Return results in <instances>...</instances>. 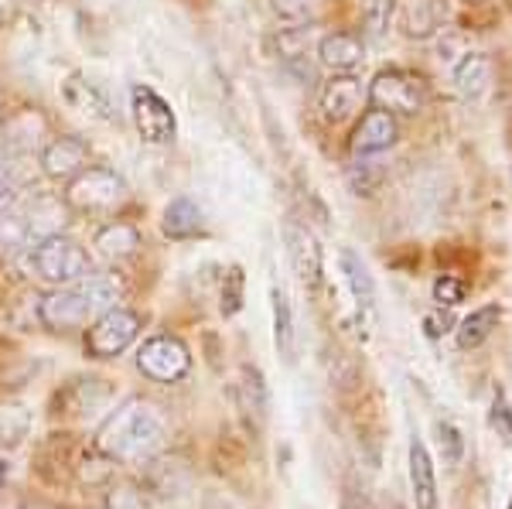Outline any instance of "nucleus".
<instances>
[{"mask_svg": "<svg viewBox=\"0 0 512 509\" xmlns=\"http://www.w3.org/2000/svg\"><path fill=\"white\" fill-rule=\"evenodd\" d=\"M164 448V421L147 400L130 397L106 417L96 434V451L110 462L123 465H147Z\"/></svg>", "mask_w": 512, "mask_h": 509, "instance_id": "1", "label": "nucleus"}, {"mask_svg": "<svg viewBox=\"0 0 512 509\" xmlns=\"http://www.w3.org/2000/svg\"><path fill=\"white\" fill-rule=\"evenodd\" d=\"M120 298H123V287L117 277L89 274L86 281L55 287L52 294H45L38 301V322L48 332H72V328L89 325L103 311L117 308Z\"/></svg>", "mask_w": 512, "mask_h": 509, "instance_id": "2", "label": "nucleus"}, {"mask_svg": "<svg viewBox=\"0 0 512 509\" xmlns=\"http://www.w3.org/2000/svg\"><path fill=\"white\" fill-rule=\"evenodd\" d=\"M31 270H35L38 281L52 287H69L76 281H86L89 274H96L93 257H89L86 246L62 233L35 240V246H31Z\"/></svg>", "mask_w": 512, "mask_h": 509, "instance_id": "3", "label": "nucleus"}, {"mask_svg": "<svg viewBox=\"0 0 512 509\" xmlns=\"http://www.w3.org/2000/svg\"><path fill=\"white\" fill-rule=\"evenodd\" d=\"M127 199V182L120 171L106 168V164H86L76 178H69L65 188V202L79 212H110Z\"/></svg>", "mask_w": 512, "mask_h": 509, "instance_id": "4", "label": "nucleus"}, {"mask_svg": "<svg viewBox=\"0 0 512 509\" xmlns=\"http://www.w3.org/2000/svg\"><path fill=\"white\" fill-rule=\"evenodd\" d=\"M140 335V315L130 308H110L86 328V356L89 359H117Z\"/></svg>", "mask_w": 512, "mask_h": 509, "instance_id": "5", "label": "nucleus"}, {"mask_svg": "<svg viewBox=\"0 0 512 509\" xmlns=\"http://www.w3.org/2000/svg\"><path fill=\"white\" fill-rule=\"evenodd\" d=\"M137 369L151 383L171 387V383L188 376V369H192V352H188V346L178 335H151V339L137 349Z\"/></svg>", "mask_w": 512, "mask_h": 509, "instance_id": "6", "label": "nucleus"}, {"mask_svg": "<svg viewBox=\"0 0 512 509\" xmlns=\"http://www.w3.org/2000/svg\"><path fill=\"white\" fill-rule=\"evenodd\" d=\"M369 103L393 117H414L424 110V82L403 69H383L369 82Z\"/></svg>", "mask_w": 512, "mask_h": 509, "instance_id": "7", "label": "nucleus"}, {"mask_svg": "<svg viewBox=\"0 0 512 509\" xmlns=\"http://www.w3.org/2000/svg\"><path fill=\"white\" fill-rule=\"evenodd\" d=\"M130 117H134L140 141H147V144H171L175 141V134H178L175 110H171L168 100L154 93L151 86L130 89Z\"/></svg>", "mask_w": 512, "mask_h": 509, "instance_id": "8", "label": "nucleus"}, {"mask_svg": "<svg viewBox=\"0 0 512 509\" xmlns=\"http://www.w3.org/2000/svg\"><path fill=\"white\" fill-rule=\"evenodd\" d=\"M280 236H284V250H287V260H291L297 281H301V287L308 294H315L321 287V270H325L318 236L294 216H287L284 223H280Z\"/></svg>", "mask_w": 512, "mask_h": 509, "instance_id": "9", "label": "nucleus"}, {"mask_svg": "<svg viewBox=\"0 0 512 509\" xmlns=\"http://www.w3.org/2000/svg\"><path fill=\"white\" fill-rule=\"evenodd\" d=\"M86 164H89V144L76 134L52 137V141L41 147V171H45L52 182H69Z\"/></svg>", "mask_w": 512, "mask_h": 509, "instance_id": "10", "label": "nucleus"}, {"mask_svg": "<svg viewBox=\"0 0 512 509\" xmlns=\"http://www.w3.org/2000/svg\"><path fill=\"white\" fill-rule=\"evenodd\" d=\"M396 137H400V123H396V117L373 106V110H366L362 113V120L355 123L349 147H352L355 158H373V154L393 147Z\"/></svg>", "mask_w": 512, "mask_h": 509, "instance_id": "11", "label": "nucleus"}, {"mask_svg": "<svg viewBox=\"0 0 512 509\" xmlns=\"http://www.w3.org/2000/svg\"><path fill=\"white\" fill-rule=\"evenodd\" d=\"M448 0H400L396 4V24L407 38L427 41L448 21Z\"/></svg>", "mask_w": 512, "mask_h": 509, "instance_id": "12", "label": "nucleus"}, {"mask_svg": "<svg viewBox=\"0 0 512 509\" xmlns=\"http://www.w3.org/2000/svg\"><path fill=\"white\" fill-rule=\"evenodd\" d=\"M362 110V79L335 72L321 89V117L328 123H345Z\"/></svg>", "mask_w": 512, "mask_h": 509, "instance_id": "13", "label": "nucleus"}, {"mask_svg": "<svg viewBox=\"0 0 512 509\" xmlns=\"http://www.w3.org/2000/svg\"><path fill=\"white\" fill-rule=\"evenodd\" d=\"M62 100L89 120L110 123L113 117H117V113H113L110 96H106V89L96 86L93 79H86L82 72H72V76L62 82Z\"/></svg>", "mask_w": 512, "mask_h": 509, "instance_id": "14", "label": "nucleus"}, {"mask_svg": "<svg viewBox=\"0 0 512 509\" xmlns=\"http://www.w3.org/2000/svg\"><path fill=\"white\" fill-rule=\"evenodd\" d=\"M342 274H345V284H349V291H352L359 325L369 332L376 322V281H373V274H369L366 264H362L352 250H342Z\"/></svg>", "mask_w": 512, "mask_h": 509, "instance_id": "15", "label": "nucleus"}, {"mask_svg": "<svg viewBox=\"0 0 512 509\" xmlns=\"http://www.w3.org/2000/svg\"><path fill=\"white\" fill-rule=\"evenodd\" d=\"M410 492H414V506L417 509H441V492H437V472H434V458L427 445L420 438L410 441Z\"/></svg>", "mask_w": 512, "mask_h": 509, "instance_id": "16", "label": "nucleus"}, {"mask_svg": "<svg viewBox=\"0 0 512 509\" xmlns=\"http://www.w3.org/2000/svg\"><path fill=\"white\" fill-rule=\"evenodd\" d=\"M318 59H321V65H328L332 72H349L362 59H366V45H362L359 35H349V31H332V35H325L318 41Z\"/></svg>", "mask_w": 512, "mask_h": 509, "instance_id": "17", "label": "nucleus"}, {"mask_svg": "<svg viewBox=\"0 0 512 509\" xmlns=\"http://www.w3.org/2000/svg\"><path fill=\"white\" fill-rule=\"evenodd\" d=\"M161 233L168 240H195V236L205 233V216L202 209L192 199H175L164 205V216H161Z\"/></svg>", "mask_w": 512, "mask_h": 509, "instance_id": "18", "label": "nucleus"}, {"mask_svg": "<svg viewBox=\"0 0 512 509\" xmlns=\"http://www.w3.org/2000/svg\"><path fill=\"white\" fill-rule=\"evenodd\" d=\"M502 322V305H482L475 308L468 318H461V325L454 328V342H458L461 352H472L478 346L492 339V332Z\"/></svg>", "mask_w": 512, "mask_h": 509, "instance_id": "19", "label": "nucleus"}, {"mask_svg": "<svg viewBox=\"0 0 512 509\" xmlns=\"http://www.w3.org/2000/svg\"><path fill=\"white\" fill-rule=\"evenodd\" d=\"M492 82V62L485 52H465V59L454 65V89L465 100H478Z\"/></svg>", "mask_w": 512, "mask_h": 509, "instance_id": "20", "label": "nucleus"}, {"mask_svg": "<svg viewBox=\"0 0 512 509\" xmlns=\"http://www.w3.org/2000/svg\"><path fill=\"white\" fill-rule=\"evenodd\" d=\"M270 308H274V346L284 363H294L297 356V328H294V311L291 301L280 287H270Z\"/></svg>", "mask_w": 512, "mask_h": 509, "instance_id": "21", "label": "nucleus"}, {"mask_svg": "<svg viewBox=\"0 0 512 509\" xmlns=\"http://www.w3.org/2000/svg\"><path fill=\"white\" fill-rule=\"evenodd\" d=\"M93 246L106 260H123L140 246V233L130 223H106L96 229Z\"/></svg>", "mask_w": 512, "mask_h": 509, "instance_id": "22", "label": "nucleus"}, {"mask_svg": "<svg viewBox=\"0 0 512 509\" xmlns=\"http://www.w3.org/2000/svg\"><path fill=\"white\" fill-rule=\"evenodd\" d=\"M239 404H243L246 414H256V421H263L267 417V383H263V373L253 366L243 369V383H239Z\"/></svg>", "mask_w": 512, "mask_h": 509, "instance_id": "23", "label": "nucleus"}, {"mask_svg": "<svg viewBox=\"0 0 512 509\" xmlns=\"http://www.w3.org/2000/svg\"><path fill=\"white\" fill-rule=\"evenodd\" d=\"M396 18V0H362V24L373 38H383Z\"/></svg>", "mask_w": 512, "mask_h": 509, "instance_id": "24", "label": "nucleus"}, {"mask_svg": "<svg viewBox=\"0 0 512 509\" xmlns=\"http://www.w3.org/2000/svg\"><path fill=\"white\" fill-rule=\"evenodd\" d=\"M431 298H434L437 308H458L461 301L468 298V284L458 281V277H451V274H441L431 287Z\"/></svg>", "mask_w": 512, "mask_h": 509, "instance_id": "25", "label": "nucleus"}, {"mask_svg": "<svg viewBox=\"0 0 512 509\" xmlns=\"http://www.w3.org/2000/svg\"><path fill=\"white\" fill-rule=\"evenodd\" d=\"M379 182H383V168H376V161L369 158H355L349 168V185L355 188V195H373Z\"/></svg>", "mask_w": 512, "mask_h": 509, "instance_id": "26", "label": "nucleus"}, {"mask_svg": "<svg viewBox=\"0 0 512 509\" xmlns=\"http://www.w3.org/2000/svg\"><path fill=\"white\" fill-rule=\"evenodd\" d=\"M437 441H441L444 465H458L461 458H465V438H461L458 424H451V421H437Z\"/></svg>", "mask_w": 512, "mask_h": 509, "instance_id": "27", "label": "nucleus"}, {"mask_svg": "<svg viewBox=\"0 0 512 509\" xmlns=\"http://www.w3.org/2000/svg\"><path fill=\"white\" fill-rule=\"evenodd\" d=\"M31 240V229L24 223V216H14V212H4L0 216V250H18Z\"/></svg>", "mask_w": 512, "mask_h": 509, "instance_id": "28", "label": "nucleus"}, {"mask_svg": "<svg viewBox=\"0 0 512 509\" xmlns=\"http://www.w3.org/2000/svg\"><path fill=\"white\" fill-rule=\"evenodd\" d=\"M21 192H24V182H21L18 168H14L11 161L0 164V216H4V212H11L14 205H18Z\"/></svg>", "mask_w": 512, "mask_h": 509, "instance_id": "29", "label": "nucleus"}, {"mask_svg": "<svg viewBox=\"0 0 512 509\" xmlns=\"http://www.w3.org/2000/svg\"><path fill=\"white\" fill-rule=\"evenodd\" d=\"M492 431L499 434V441L512 451V407L506 400V393H495L492 397V410H489Z\"/></svg>", "mask_w": 512, "mask_h": 509, "instance_id": "30", "label": "nucleus"}, {"mask_svg": "<svg viewBox=\"0 0 512 509\" xmlns=\"http://www.w3.org/2000/svg\"><path fill=\"white\" fill-rule=\"evenodd\" d=\"M243 270L239 267H229L226 274V284H222V315L233 318L239 308H243Z\"/></svg>", "mask_w": 512, "mask_h": 509, "instance_id": "31", "label": "nucleus"}, {"mask_svg": "<svg viewBox=\"0 0 512 509\" xmlns=\"http://www.w3.org/2000/svg\"><path fill=\"white\" fill-rule=\"evenodd\" d=\"M106 509H151L147 506V496L137 486H113L110 496H106Z\"/></svg>", "mask_w": 512, "mask_h": 509, "instance_id": "32", "label": "nucleus"}, {"mask_svg": "<svg viewBox=\"0 0 512 509\" xmlns=\"http://www.w3.org/2000/svg\"><path fill=\"white\" fill-rule=\"evenodd\" d=\"M280 21H304L315 7V0H270Z\"/></svg>", "mask_w": 512, "mask_h": 509, "instance_id": "33", "label": "nucleus"}, {"mask_svg": "<svg viewBox=\"0 0 512 509\" xmlns=\"http://www.w3.org/2000/svg\"><path fill=\"white\" fill-rule=\"evenodd\" d=\"M338 509H376L373 503H369V496H362V492H355V489H349L342 496V506Z\"/></svg>", "mask_w": 512, "mask_h": 509, "instance_id": "34", "label": "nucleus"}, {"mask_svg": "<svg viewBox=\"0 0 512 509\" xmlns=\"http://www.w3.org/2000/svg\"><path fill=\"white\" fill-rule=\"evenodd\" d=\"M11 161V127L0 123V164Z\"/></svg>", "mask_w": 512, "mask_h": 509, "instance_id": "35", "label": "nucleus"}, {"mask_svg": "<svg viewBox=\"0 0 512 509\" xmlns=\"http://www.w3.org/2000/svg\"><path fill=\"white\" fill-rule=\"evenodd\" d=\"M0 28H4V7H0Z\"/></svg>", "mask_w": 512, "mask_h": 509, "instance_id": "36", "label": "nucleus"}, {"mask_svg": "<svg viewBox=\"0 0 512 509\" xmlns=\"http://www.w3.org/2000/svg\"><path fill=\"white\" fill-rule=\"evenodd\" d=\"M509 185H512V164H509Z\"/></svg>", "mask_w": 512, "mask_h": 509, "instance_id": "37", "label": "nucleus"}, {"mask_svg": "<svg viewBox=\"0 0 512 509\" xmlns=\"http://www.w3.org/2000/svg\"><path fill=\"white\" fill-rule=\"evenodd\" d=\"M472 4H478V0H472Z\"/></svg>", "mask_w": 512, "mask_h": 509, "instance_id": "38", "label": "nucleus"}]
</instances>
